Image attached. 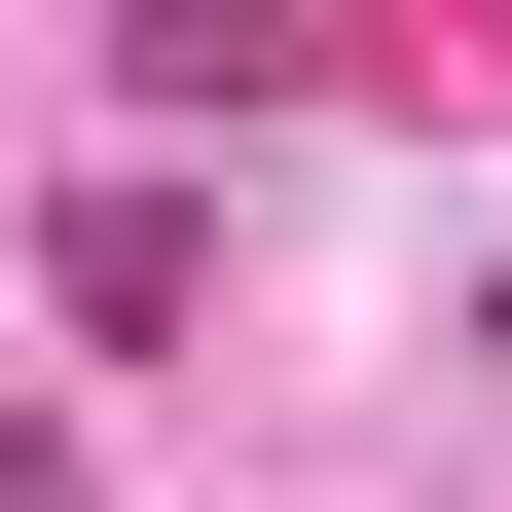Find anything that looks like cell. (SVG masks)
I'll use <instances>...</instances> for the list:
<instances>
[{
    "label": "cell",
    "mask_w": 512,
    "mask_h": 512,
    "mask_svg": "<svg viewBox=\"0 0 512 512\" xmlns=\"http://www.w3.org/2000/svg\"><path fill=\"white\" fill-rule=\"evenodd\" d=\"M37 293H74V330H110V366H147V330H183V293H220V183H183V147H110V183H74V220H37Z\"/></svg>",
    "instance_id": "1"
},
{
    "label": "cell",
    "mask_w": 512,
    "mask_h": 512,
    "mask_svg": "<svg viewBox=\"0 0 512 512\" xmlns=\"http://www.w3.org/2000/svg\"><path fill=\"white\" fill-rule=\"evenodd\" d=\"M330 0H110V110H293Z\"/></svg>",
    "instance_id": "2"
}]
</instances>
